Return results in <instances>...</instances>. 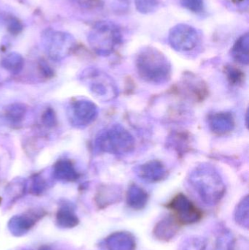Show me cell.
<instances>
[{
	"instance_id": "obj_1",
	"label": "cell",
	"mask_w": 249,
	"mask_h": 250,
	"mask_svg": "<svg viewBox=\"0 0 249 250\" xmlns=\"http://www.w3.org/2000/svg\"><path fill=\"white\" fill-rule=\"evenodd\" d=\"M188 180L192 188L206 205H216L225 196V182L219 172L211 165L202 163L196 166L190 173Z\"/></svg>"
},
{
	"instance_id": "obj_2",
	"label": "cell",
	"mask_w": 249,
	"mask_h": 250,
	"mask_svg": "<svg viewBox=\"0 0 249 250\" xmlns=\"http://www.w3.org/2000/svg\"><path fill=\"white\" fill-rule=\"evenodd\" d=\"M139 77L152 84H164L171 80L172 65L168 57L153 46L142 48L135 59Z\"/></svg>"
},
{
	"instance_id": "obj_3",
	"label": "cell",
	"mask_w": 249,
	"mask_h": 250,
	"mask_svg": "<svg viewBox=\"0 0 249 250\" xmlns=\"http://www.w3.org/2000/svg\"><path fill=\"white\" fill-rule=\"evenodd\" d=\"M95 147L101 152L123 155L134 149L133 135L121 125H114L101 131L95 140Z\"/></svg>"
},
{
	"instance_id": "obj_4",
	"label": "cell",
	"mask_w": 249,
	"mask_h": 250,
	"mask_svg": "<svg viewBox=\"0 0 249 250\" xmlns=\"http://www.w3.org/2000/svg\"><path fill=\"white\" fill-rule=\"evenodd\" d=\"M123 41L121 29L109 21L96 22L88 36L89 45L99 56L111 55Z\"/></svg>"
},
{
	"instance_id": "obj_5",
	"label": "cell",
	"mask_w": 249,
	"mask_h": 250,
	"mask_svg": "<svg viewBox=\"0 0 249 250\" xmlns=\"http://www.w3.org/2000/svg\"><path fill=\"white\" fill-rule=\"evenodd\" d=\"M81 79L87 83L91 92L104 102L113 101L118 96L115 81L106 73L95 67H89L82 73Z\"/></svg>"
},
{
	"instance_id": "obj_6",
	"label": "cell",
	"mask_w": 249,
	"mask_h": 250,
	"mask_svg": "<svg viewBox=\"0 0 249 250\" xmlns=\"http://www.w3.org/2000/svg\"><path fill=\"white\" fill-rule=\"evenodd\" d=\"M42 42L51 60L60 61L68 57L76 46L74 37L67 32L47 29L42 33Z\"/></svg>"
},
{
	"instance_id": "obj_7",
	"label": "cell",
	"mask_w": 249,
	"mask_h": 250,
	"mask_svg": "<svg viewBox=\"0 0 249 250\" xmlns=\"http://www.w3.org/2000/svg\"><path fill=\"white\" fill-rule=\"evenodd\" d=\"M200 41L198 31L187 23L175 25L170 30L168 35L170 45L178 52L192 51L197 46Z\"/></svg>"
},
{
	"instance_id": "obj_8",
	"label": "cell",
	"mask_w": 249,
	"mask_h": 250,
	"mask_svg": "<svg viewBox=\"0 0 249 250\" xmlns=\"http://www.w3.org/2000/svg\"><path fill=\"white\" fill-rule=\"evenodd\" d=\"M168 207L173 212V217L180 225H192L201 220L203 213L191 200L182 193L175 195Z\"/></svg>"
},
{
	"instance_id": "obj_9",
	"label": "cell",
	"mask_w": 249,
	"mask_h": 250,
	"mask_svg": "<svg viewBox=\"0 0 249 250\" xmlns=\"http://www.w3.org/2000/svg\"><path fill=\"white\" fill-rule=\"evenodd\" d=\"M99 109L96 104L89 100H77L69 108L70 123L76 127L83 128L96 120Z\"/></svg>"
},
{
	"instance_id": "obj_10",
	"label": "cell",
	"mask_w": 249,
	"mask_h": 250,
	"mask_svg": "<svg viewBox=\"0 0 249 250\" xmlns=\"http://www.w3.org/2000/svg\"><path fill=\"white\" fill-rule=\"evenodd\" d=\"M134 171L139 179L148 183L161 182L168 176V170L163 163L156 160H150L136 166Z\"/></svg>"
},
{
	"instance_id": "obj_11",
	"label": "cell",
	"mask_w": 249,
	"mask_h": 250,
	"mask_svg": "<svg viewBox=\"0 0 249 250\" xmlns=\"http://www.w3.org/2000/svg\"><path fill=\"white\" fill-rule=\"evenodd\" d=\"M180 226L173 216H167L156 223L153 230V236L161 242H169L176 236Z\"/></svg>"
},
{
	"instance_id": "obj_12",
	"label": "cell",
	"mask_w": 249,
	"mask_h": 250,
	"mask_svg": "<svg viewBox=\"0 0 249 250\" xmlns=\"http://www.w3.org/2000/svg\"><path fill=\"white\" fill-rule=\"evenodd\" d=\"M209 127L216 135H225L233 130L235 118L230 112H218L211 114L209 120Z\"/></svg>"
},
{
	"instance_id": "obj_13",
	"label": "cell",
	"mask_w": 249,
	"mask_h": 250,
	"mask_svg": "<svg viewBox=\"0 0 249 250\" xmlns=\"http://www.w3.org/2000/svg\"><path fill=\"white\" fill-rule=\"evenodd\" d=\"M105 245L108 250H135V238L129 232H115L107 238Z\"/></svg>"
},
{
	"instance_id": "obj_14",
	"label": "cell",
	"mask_w": 249,
	"mask_h": 250,
	"mask_svg": "<svg viewBox=\"0 0 249 250\" xmlns=\"http://www.w3.org/2000/svg\"><path fill=\"white\" fill-rule=\"evenodd\" d=\"M53 176L55 179L64 182H74L79 178V174L71 161L60 160L53 167Z\"/></svg>"
},
{
	"instance_id": "obj_15",
	"label": "cell",
	"mask_w": 249,
	"mask_h": 250,
	"mask_svg": "<svg viewBox=\"0 0 249 250\" xmlns=\"http://www.w3.org/2000/svg\"><path fill=\"white\" fill-rule=\"evenodd\" d=\"M149 198L147 192L134 184L132 185L127 189V204L133 209H143L147 205Z\"/></svg>"
},
{
	"instance_id": "obj_16",
	"label": "cell",
	"mask_w": 249,
	"mask_h": 250,
	"mask_svg": "<svg viewBox=\"0 0 249 250\" xmlns=\"http://www.w3.org/2000/svg\"><path fill=\"white\" fill-rule=\"evenodd\" d=\"M121 199V189L115 185L102 187L96 195V204L100 208L113 205Z\"/></svg>"
},
{
	"instance_id": "obj_17",
	"label": "cell",
	"mask_w": 249,
	"mask_h": 250,
	"mask_svg": "<svg viewBox=\"0 0 249 250\" xmlns=\"http://www.w3.org/2000/svg\"><path fill=\"white\" fill-rule=\"evenodd\" d=\"M237 62L247 65L249 62V35L248 32L241 35L234 44L231 51Z\"/></svg>"
},
{
	"instance_id": "obj_18",
	"label": "cell",
	"mask_w": 249,
	"mask_h": 250,
	"mask_svg": "<svg viewBox=\"0 0 249 250\" xmlns=\"http://www.w3.org/2000/svg\"><path fill=\"white\" fill-rule=\"evenodd\" d=\"M1 65L7 71L13 74H18L21 71L24 65V60L20 54L11 52L3 57Z\"/></svg>"
},
{
	"instance_id": "obj_19",
	"label": "cell",
	"mask_w": 249,
	"mask_h": 250,
	"mask_svg": "<svg viewBox=\"0 0 249 250\" xmlns=\"http://www.w3.org/2000/svg\"><path fill=\"white\" fill-rule=\"evenodd\" d=\"M235 223L243 229H249V198L246 195L238 203L234 212Z\"/></svg>"
},
{
	"instance_id": "obj_20",
	"label": "cell",
	"mask_w": 249,
	"mask_h": 250,
	"mask_svg": "<svg viewBox=\"0 0 249 250\" xmlns=\"http://www.w3.org/2000/svg\"><path fill=\"white\" fill-rule=\"evenodd\" d=\"M209 242L201 236H191L184 239L180 250H208Z\"/></svg>"
},
{
	"instance_id": "obj_21",
	"label": "cell",
	"mask_w": 249,
	"mask_h": 250,
	"mask_svg": "<svg viewBox=\"0 0 249 250\" xmlns=\"http://www.w3.org/2000/svg\"><path fill=\"white\" fill-rule=\"evenodd\" d=\"M26 108L22 104H13L8 105L5 110V117L12 123H19L24 118Z\"/></svg>"
},
{
	"instance_id": "obj_22",
	"label": "cell",
	"mask_w": 249,
	"mask_h": 250,
	"mask_svg": "<svg viewBox=\"0 0 249 250\" xmlns=\"http://www.w3.org/2000/svg\"><path fill=\"white\" fill-rule=\"evenodd\" d=\"M235 238L230 231L224 230L219 233L216 241L215 250H234Z\"/></svg>"
},
{
	"instance_id": "obj_23",
	"label": "cell",
	"mask_w": 249,
	"mask_h": 250,
	"mask_svg": "<svg viewBox=\"0 0 249 250\" xmlns=\"http://www.w3.org/2000/svg\"><path fill=\"white\" fill-rule=\"evenodd\" d=\"M225 74L230 83L234 86L241 84L244 80V74L241 70L235 66L228 65L225 67Z\"/></svg>"
},
{
	"instance_id": "obj_24",
	"label": "cell",
	"mask_w": 249,
	"mask_h": 250,
	"mask_svg": "<svg viewBox=\"0 0 249 250\" xmlns=\"http://www.w3.org/2000/svg\"><path fill=\"white\" fill-rule=\"evenodd\" d=\"M136 9L142 14L153 13L159 4V0H134Z\"/></svg>"
},
{
	"instance_id": "obj_25",
	"label": "cell",
	"mask_w": 249,
	"mask_h": 250,
	"mask_svg": "<svg viewBox=\"0 0 249 250\" xmlns=\"http://www.w3.org/2000/svg\"><path fill=\"white\" fill-rule=\"evenodd\" d=\"M183 7L194 13H200L204 10L205 0H181Z\"/></svg>"
},
{
	"instance_id": "obj_26",
	"label": "cell",
	"mask_w": 249,
	"mask_h": 250,
	"mask_svg": "<svg viewBox=\"0 0 249 250\" xmlns=\"http://www.w3.org/2000/svg\"><path fill=\"white\" fill-rule=\"evenodd\" d=\"M6 25H7L8 32L13 35H19L23 29V23L19 19L14 16H10L7 18Z\"/></svg>"
},
{
	"instance_id": "obj_27",
	"label": "cell",
	"mask_w": 249,
	"mask_h": 250,
	"mask_svg": "<svg viewBox=\"0 0 249 250\" xmlns=\"http://www.w3.org/2000/svg\"><path fill=\"white\" fill-rule=\"evenodd\" d=\"M57 217H58V222H60V223L66 219V220L68 221L69 227H73V226H76L78 223V220H77L76 214L73 211H70V209L60 210L58 211Z\"/></svg>"
},
{
	"instance_id": "obj_28",
	"label": "cell",
	"mask_w": 249,
	"mask_h": 250,
	"mask_svg": "<svg viewBox=\"0 0 249 250\" xmlns=\"http://www.w3.org/2000/svg\"><path fill=\"white\" fill-rule=\"evenodd\" d=\"M42 121L46 126H53L55 125L57 119H56L54 111L51 108H48L44 113L43 116H42Z\"/></svg>"
},
{
	"instance_id": "obj_29",
	"label": "cell",
	"mask_w": 249,
	"mask_h": 250,
	"mask_svg": "<svg viewBox=\"0 0 249 250\" xmlns=\"http://www.w3.org/2000/svg\"><path fill=\"white\" fill-rule=\"evenodd\" d=\"M234 4L236 6H241V7H244V5L247 6V3H248V0H231Z\"/></svg>"
},
{
	"instance_id": "obj_30",
	"label": "cell",
	"mask_w": 249,
	"mask_h": 250,
	"mask_svg": "<svg viewBox=\"0 0 249 250\" xmlns=\"http://www.w3.org/2000/svg\"><path fill=\"white\" fill-rule=\"evenodd\" d=\"M73 1H76V2L78 3L80 5H81L82 4H83L87 0H73Z\"/></svg>"
}]
</instances>
